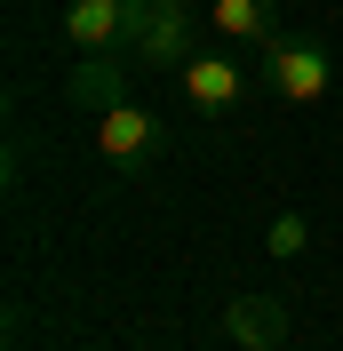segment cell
Masks as SVG:
<instances>
[{"mask_svg":"<svg viewBox=\"0 0 343 351\" xmlns=\"http://www.w3.org/2000/svg\"><path fill=\"white\" fill-rule=\"evenodd\" d=\"M224 335H232L239 351H279L287 343V304H279V295H232V304H224Z\"/></svg>","mask_w":343,"mask_h":351,"instance_id":"7","label":"cell"},{"mask_svg":"<svg viewBox=\"0 0 343 351\" xmlns=\"http://www.w3.org/2000/svg\"><path fill=\"white\" fill-rule=\"evenodd\" d=\"M152 0H64V40L72 48H136Z\"/></svg>","mask_w":343,"mask_h":351,"instance_id":"5","label":"cell"},{"mask_svg":"<svg viewBox=\"0 0 343 351\" xmlns=\"http://www.w3.org/2000/svg\"><path fill=\"white\" fill-rule=\"evenodd\" d=\"M96 152H104L112 168H152V160L168 152V120H160V112H144V104L128 96V104L96 112Z\"/></svg>","mask_w":343,"mask_h":351,"instance_id":"4","label":"cell"},{"mask_svg":"<svg viewBox=\"0 0 343 351\" xmlns=\"http://www.w3.org/2000/svg\"><path fill=\"white\" fill-rule=\"evenodd\" d=\"M128 64H120V48H80L72 56V72H64V96L80 112H112V104H128Z\"/></svg>","mask_w":343,"mask_h":351,"instance_id":"6","label":"cell"},{"mask_svg":"<svg viewBox=\"0 0 343 351\" xmlns=\"http://www.w3.org/2000/svg\"><path fill=\"white\" fill-rule=\"evenodd\" d=\"M256 88L279 96V104H320L327 88H335V48L327 32H272L256 56Z\"/></svg>","mask_w":343,"mask_h":351,"instance_id":"1","label":"cell"},{"mask_svg":"<svg viewBox=\"0 0 343 351\" xmlns=\"http://www.w3.org/2000/svg\"><path fill=\"white\" fill-rule=\"evenodd\" d=\"M208 32L224 48H263L279 32V0H208Z\"/></svg>","mask_w":343,"mask_h":351,"instance_id":"8","label":"cell"},{"mask_svg":"<svg viewBox=\"0 0 343 351\" xmlns=\"http://www.w3.org/2000/svg\"><path fill=\"white\" fill-rule=\"evenodd\" d=\"M263 247H272V263H296L303 247H311V223L287 208V216H272V232H263Z\"/></svg>","mask_w":343,"mask_h":351,"instance_id":"9","label":"cell"},{"mask_svg":"<svg viewBox=\"0 0 343 351\" xmlns=\"http://www.w3.org/2000/svg\"><path fill=\"white\" fill-rule=\"evenodd\" d=\"M248 88H256V72L239 64L232 48H192V56H184V72H176V96H184L200 120L239 112V104H248Z\"/></svg>","mask_w":343,"mask_h":351,"instance_id":"2","label":"cell"},{"mask_svg":"<svg viewBox=\"0 0 343 351\" xmlns=\"http://www.w3.org/2000/svg\"><path fill=\"white\" fill-rule=\"evenodd\" d=\"M192 48H200V8L192 0H152L144 32H136V48H128V64L136 72H184Z\"/></svg>","mask_w":343,"mask_h":351,"instance_id":"3","label":"cell"}]
</instances>
